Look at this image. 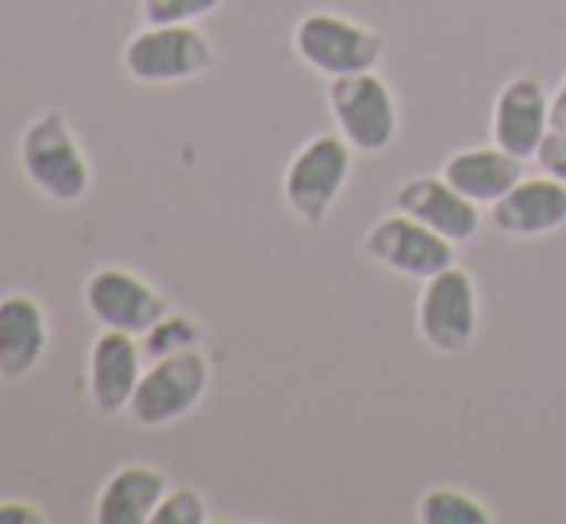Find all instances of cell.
Returning <instances> with one entry per match:
<instances>
[{"instance_id":"obj_8","label":"cell","mask_w":566,"mask_h":524,"mask_svg":"<svg viewBox=\"0 0 566 524\" xmlns=\"http://www.w3.org/2000/svg\"><path fill=\"white\" fill-rule=\"evenodd\" d=\"M454 248L459 243H451L448 235L420 224L417 217H409L401 209L374 220V228L363 240L366 259H374L378 266L394 270L401 277H420V282L454 266Z\"/></svg>"},{"instance_id":"obj_3","label":"cell","mask_w":566,"mask_h":524,"mask_svg":"<svg viewBox=\"0 0 566 524\" xmlns=\"http://www.w3.org/2000/svg\"><path fill=\"white\" fill-rule=\"evenodd\" d=\"M355 166V147L336 135H313L297 155L290 158L282 178V197L290 212L308 228H321L343 197Z\"/></svg>"},{"instance_id":"obj_6","label":"cell","mask_w":566,"mask_h":524,"mask_svg":"<svg viewBox=\"0 0 566 524\" xmlns=\"http://www.w3.org/2000/svg\"><path fill=\"white\" fill-rule=\"evenodd\" d=\"M328 108L343 139L363 155H378L397 139V101L381 74L332 77L328 82Z\"/></svg>"},{"instance_id":"obj_22","label":"cell","mask_w":566,"mask_h":524,"mask_svg":"<svg viewBox=\"0 0 566 524\" xmlns=\"http://www.w3.org/2000/svg\"><path fill=\"white\" fill-rule=\"evenodd\" d=\"M0 524H46V513L31 502H0Z\"/></svg>"},{"instance_id":"obj_4","label":"cell","mask_w":566,"mask_h":524,"mask_svg":"<svg viewBox=\"0 0 566 524\" xmlns=\"http://www.w3.org/2000/svg\"><path fill=\"white\" fill-rule=\"evenodd\" d=\"M209 382H212V367L201 347L150 359V367L143 370L139 386H135V397H132V405H127V412H132V420L143 428H166V425H174V420L189 417V412L205 401Z\"/></svg>"},{"instance_id":"obj_12","label":"cell","mask_w":566,"mask_h":524,"mask_svg":"<svg viewBox=\"0 0 566 524\" xmlns=\"http://www.w3.org/2000/svg\"><path fill=\"white\" fill-rule=\"evenodd\" d=\"M51 344V321L39 297L31 293H4L0 297V378L23 382L43 363Z\"/></svg>"},{"instance_id":"obj_18","label":"cell","mask_w":566,"mask_h":524,"mask_svg":"<svg viewBox=\"0 0 566 524\" xmlns=\"http://www.w3.org/2000/svg\"><path fill=\"white\" fill-rule=\"evenodd\" d=\"M201 344H205L201 321H197V316H189V313H170V308H166V313L150 324L147 336H143V352H147V359L193 352V347H201Z\"/></svg>"},{"instance_id":"obj_7","label":"cell","mask_w":566,"mask_h":524,"mask_svg":"<svg viewBox=\"0 0 566 524\" xmlns=\"http://www.w3.org/2000/svg\"><path fill=\"white\" fill-rule=\"evenodd\" d=\"M417 328L432 352L462 355L478 336V285L462 266L432 274L417 301Z\"/></svg>"},{"instance_id":"obj_10","label":"cell","mask_w":566,"mask_h":524,"mask_svg":"<svg viewBox=\"0 0 566 524\" xmlns=\"http://www.w3.org/2000/svg\"><path fill=\"white\" fill-rule=\"evenodd\" d=\"M552 132V97L536 74H516L501 85L493 101V143L521 163L536 158L544 135Z\"/></svg>"},{"instance_id":"obj_9","label":"cell","mask_w":566,"mask_h":524,"mask_svg":"<svg viewBox=\"0 0 566 524\" xmlns=\"http://www.w3.org/2000/svg\"><path fill=\"white\" fill-rule=\"evenodd\" d=\"M85 313L101 324V328L132 332V336H147L150 324L166 313V297L139 277L135 270L124 266H101L85 277L82 285Z\"/></svg>"},{"instance_id":"obj_17","label":"cell","mask_w":566,"mask_h":524,"mask_svg":"<svg viewBox=\"0 0 566 524\" xmlns=\"http://www.w3.org/2000/svg\"><path fill=\"white\" fill-rule=\"evenodd\" d=\"M420 524H493V513L459 486H432L417 502Z\"/></svg>"},{"instance_id":"obj_16","label":"cell","mask_w":566,"mask_h":524,"mask_svg":"<svg viewBox=\"0 0 566 524\" xmlns=\"http://www.w3.org/2000/svg\"><path fill=\"white\" fill-rule=\"evenodd\" d=\"M440 174L474 205H497L524 178V163L493 143V147H467L451 155Z\"/></svg>"},{"instance_id":"obj_2","label":"cell","mask_w":566,"mask_h":524,"mask_svg":"<svg viewBox=\"0 0 566 524\" xmlns=\"http://www.w3.org/2000/svg\"><path fill=\"white\" fill-rule=\"evenodd\" d=\"M124 74L143 85H178L217 66L209 35L197 23H147L124 43Z\"/></svg>"},{"instance_id":"obj_11","label":"cell","mask_w":566,"mask_h":524,"mask_svg":"<svg viewBox=\"0 0 566 524\" xmlns=\"http://www.w3.org/2000/svg\"><path fill=\"white\" fill-rule=\"evenodd\" d=\"M147 352L139 347V336L116 328H101L90 347V401L97 412H124L135 397Z\"/></svg>"},{"instance_id":"obj_13","label":"cell","mask_w":566,"mask_h":524,"mask_svg":"<svg viewBox=\"0 0 566 524\" xmlns=\"http://www.w3.org/2000/svg\"><path fill=\"white\" fill-rule=\"evenodd\" d=\"M394 205L409 217H417L420 224L436 228L440 235H448L451 243L474 240L478 224V205L470 197H462L443 174H424V178H409L394 193Z\"/></svg>"},{"instance_id":"obj_23","label":"cell","mask_w":566,"mask_h":524,"mask_svg":"<svg viewBox=\"0 0 566 524\" xmlns=\"http://www.w3.org/2000/svg\"><path fill=\"white\" fill-rule=\"evenodd\" d=\"M552 128L566 132V77L559 82V90L552 93Z\"/></svg>"},{"instance_id":"obj_1","label":"cell","mask_w":566,"mask_h":524,"mask_svg":"<svg viewBox=\"0 0 566 524\" xmlns=\"http://www.w3.org/2000/svg\"><path fill=\"white\" fill-rule=\"evenodd\" d=\"M23 178L54 205H77L93 186L90 155L82 150L66 113L46 108L20 135Z\"/></svg>"},{"instance_id":"obj_21","label":"cell","mask_w":566,"mask_h":524,"mask_svg":"<svg viewBox=\"0 0 566 524\" xmlns=\"http://www.w3.org/2000/svg\"><path fill=\"white\" fill-rule=\"evenodd\" d=\"M536 166H539V174H552L555 181L566 186V132L563 128H552L544 135V143H539V150H536Z\"/></svg>"},{"instance_id":"obj_15","label":"cell","mask_w":566,"mask_h":524,"mask_svg":"<svg viewBox=\"0 0 566 524\" xmlns=\"http://www.w3.org/2000/svg\"><path fill=\"white\" fill-rule=\"evenodd\" d=\"M166 474L147 463H127L101 486L93 502V521L97 524H150L158 502L166 497Z\"/></svg>"},{"instance_id":"obj_19","label":"cell","mask_w":566,"mask_h":524,"mask_svg":"<svg viewBox=\"0 0 566 524\" xmlns=\"http://www.w3.org/2000/svg\"><path fill=\"white\" fill-rule=\"evenodd\" d=\"M205 521H209V502H205V494L193 486L166 490L155 517H150V524H205Z\"/></svg>"},{"instance_id":"obj_20","label":"cell","mask_w":566,"mask_h":524,"mask_svg":"<svg viewBox=\"0 0 566 524\" xmlns=\"http://www.w3.org/2000/svg\"><path fill=\"white\" fill-rule=\"evenodd\" d=\"M224 0H139L147 23H197L212 15Z\"/></svg>"},{"instance_id":"obj_14","label":"cell","mask_w":566,"mask_h":524,"mask_svg":"<svg viewBox=\"0 0 566 524\" xmlns=\"http://www.w3.org/2000/svg\"><path fill=\"white\" fill-rule=\"evenodd\" d=\"M493 209V224L497 232L513 235V240H536V235H552L566 224V186L555 181L552 174L539 178H521Z\"/></svg>"},{"instance_id":"obj_5","label":"cell","mask_w":566,"mask_h":524,"mask_svg":"<svg viewBox=\"0 0 566 524\" xmlns=\"http://www.w3.org/2000/svg\"><path fill=\"white\" fill-rule=\"evenodd\" d=\"M293 51L308 70L332 82V77L378 70L381 54H386V39L378 31L363 28V23L347 20V15L308 12L293 28Z\"/></svg>"}]
</instances>
